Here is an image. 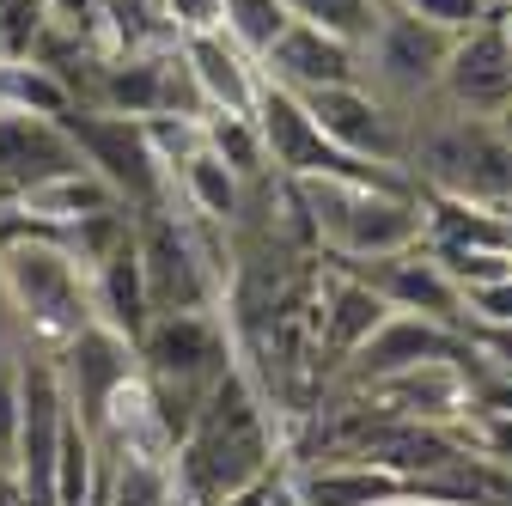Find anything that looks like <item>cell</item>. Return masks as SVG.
<instances>
[{"label":"cell","mask_w":512,"mask_h":506,"mask_svg":"<svg viewBox=\"0 0 512 506\" xmlns=\"http://www.w3.org/2000/svg\"><path fill=\"white\" fill-rule=\"evenodd\" d=\"M305 116L317 122V135L336 141L342 153L384 165V171H403L409 159V116L391 110L384 98H372L366 86H324V92H299Z\"/></svg>","instance_id":"obj_7"},{"label":"cell","mask_w":512,"mask_h":506,"mask_svg":"<svg viewBox=\"0 0 512 506\" xmlns=\"http://www.w3.org/2000/svg\"><path fill=\"white\" fill-rule=\"evenodd\" d=\"M202 141H208V153H214L238 183L269 177V153H263V135H256L250 116H208V122H202Z\"/></svg>","instance_id":"obj_21"},{"label":"cell","mask_w":512,"mask_h":506,"mask_svg":"<svg viewBox=\"0 0 512 506\" xmlns=\"http://www.w3.org/2000/svg\"><path fill=\"white\" fill-rule=\"evenodd\" d=\"M287 13H293V25H311L348 49H366V37L384 19V0H287Z\"/></svg>","instance_id":"obj_18"},{"label":"cell","mask_w":512,"mask_h":506,"mask_svg":"<svg viewBox=\"0 0 512 506\" xmlns=\"http://www.w3.org/2000/svg\"><path fill=\"white\" fill-rule=\"evenodd\" d=\"M0 110H31V116H68L74 110V92L61 86L49 68L37 61H0Z\"/></svg>","instance_id":"obj_20"},{"label":"cell","mask_w":512,"mask_h":506,"mask_svg":"<svg viewBox=\"0 0 512 506\" xmlns=\"http://www.w3.org/2000/svg\"><path fill=\"white\" fill-rule=\"evenodd\" d=\"M403 171L415 177L421 196L470 202L512 214V147L488 116H458L439 98H427L409 116V159Z\"/></svg>","instance_id":"obj_2"},{"label":"cell","mask_w":512,"mask_h":506,"mask_svg":"<svg viewBox=\"0 0 512 506\" xmlns=\"http://www.w3.org/2000/svg\"><path fill=\"white\" fill-rule=\"evenodd\" d=\"M177 202H183V214H196V220H214V226H232L238 214H244V183L208 153V141L183 159V171H177Z\"/></svg>","instance_id":"obj_17"},{"label":"cell","mask_w":512,"mask_h":506,"mask_svg":"<svg viewBox=\"0 0 512 506\" xmlns=\"http://www.w3.org/2000/svg\"><path fill=\"white\" fill-rule=\"evenodd\" d=\"M275 506H299V500H293V488H287V482H281V494H275Z\"/></svg>","instance_id":"obj_35"},{"label":"cell","mask_w":512,"mask_h":506,"mask_svg":"<svg viewBox=\"0 0 512 506\" xmlns=\"http://www.w3.org/2000/svg\"><path fill=\"white\" fill-rule=\"evenodd\" d=\"M13 330H19V318H13V299H7V281H0V348L13 342Z\"/></svg>","instance_id":"obj_31"},{"label":"cell","mask_w":512,"mask_h":506,"mask_svg":"<svg viewBox=\"0 0 512 506\" xmlns=\"http://www.w3.org/2000/svg\"><path fill=\"white\" fill-rule=\"evenodd\" d=\"M256 74L281 92H324V86H360V49L311 31V25H293L263 61H256Z\"/></svg>","instance_id":"obj_13"},{"label":"cell","mask_w":512,"mask_h":506,"mask_svg":"<svg viewBox=\"0 0 512 506\" xmlns=\"http://www.w3.org/2000/svg\"><path fill=\"white\" fill-rule=\"evenodd\" d=\"M281 482H287L281 470H275V476H256V482H244L238 494H226L220 506H275V494H281Z\"/></svg>","instance_id":"obj_30"},{"label":"cell","mask_w":512,"mask_h":506,"mask_svg":"<svg viewBox=\"0 0 512 506\" xmlns=\"http://www.w3.org/2000/svg\"><path fill=\"white\" fill-rule=\"evenodd\" d=\"M336 269L360 275L391 311H409V318H427V324H445V330H464V287L445 275V263L427 244L397 250V257H378V263H336Z\"/></svg>","instance_id":"obj_9"},{"label":"cell","mask_w":512,"mask_h":506,"mask_svg":"<svg viewBox=\"0 0 512 506\" xmlns=\"http://www.w3.org/2000/svg\"><path fill=\"white\" fill-rule=\"evenodd\" d=\"M43 25L98 49V0H43Z\"/></svg>","instance_id":"obj_25"},{"label":"cell","mask_w":512,"mask_h":506,"mask_svg":"<svg viewBox=\"0 0 512 506\" xmlns=\"http://www.w3.org/2000/svg\"><path fill=\"white\" fill-rule=\"evenodd\" d=\"M92 476H98V446H92V433L68 415V427H61V452H55V506H86Z\"/></svg>","instance_id":"obj_22"},{"label":"cell","mask_w":512,"mask_h":506,"mask_svg":"<svg viewBox=\"0 0 512 506\" xmlns=\"http://www.w3.org/2000/svg\"><path fill=\"white\" fill-rule=\"evenodd\" d=\"M427 360H476V348L464 342V330H445V324H427V318H409V311H391L336 372L348 391H366L378 378H397L409 366H427Z\"/></svg>","instance_id":"obj_10"},{"label":"cell","mask_w":512,"mask_h":506,"mask_svg":"<svg viewBox=\"0 0 512 506\" xmlns=\"http://www.w3.org/2000/svg\"><path fill=\"white\" fill-rule=\"evenodd\" d=\"M384 506H445V500H384Z\"/></svg>","instance_id":"obj_33"},{"label":"cell","mask_w":512,"mask_h":506,"mask_svg":"<svg viewBox=\"0 0 512 506\" xmlns=\"http://www.w3.org/2000/svg\"><path fill=\"white\" fill-rule=\"evenodd\" d=\"M464 324H512V275L464 287Z\"/></svg>","instance_id":"obj_26"},{"label":"cell","mask_w":512,"mask_h":506,"mask_svg":"<svg viewBox=\"0 0 512 506\" xmlns=\"http://www.w3.org/2000/svg\"><path fill=\"white\" fill-rule=\"evenodd\" d=\"M55 366H61V391H68V409H74V421H80L86 433H98V421H104V409L116 403V391L141 378L135 342H122V336L104 330V324H86L68 348H61Z\"/></svg>","instance_id":"obj_11"},{"label":"cell","mask_w":512,"mask_h":506,"mask_svg":"<svg viewBox=\"0 0 512 506\" xmlns=\"http://www.w3.org/2000/svg\"><path fill=\"white\" fill-rule=\"evenodd\" d=\"M61 129H68V141L80 147L86 171H98L110 183V196L128 208V214H159V208H177V189L147 141L141 122L128 116H104V110H68L61 116Z\"/></svg>","instance_id":"obj_5"},{"label":"cell","mask_w":512,"mask_h":506,"mask_svg":"<svg viewBox=\"0 0 512 506\" xmlns=\"http://www.w3.org/2000/svg\"><path fill=\"white\" fill-rule=\"evenodd\" d=\"M0 281H7L19 330L43 354H61L86 324H98L92 318V281L55 238H7L0 244Z\"/></svg>","instance_id":"obj_4"},{"label":"cell","mask_w":512,"mask_h":506,"mask_svg":"<svg viewBox=\"0 0 512 506\" xmlns=\"http://www.w3.org/2000/svg\"><path fill=\"white\" fill-rule=\"evenodd\" d=\"M464 342L476 348V366L512 378V324H464Z\"/></svg>","instance_id":"obj_28"},{"label":"cell","mask_w":512,"mask_h":506,"mask_svg":"<svg viewBox=\"0 0 512 506\" xmlns=\"http://www.w3.org/2000/svg\"><path fill=\"white\" fill-rule=\"evenodd\" d=\"M293 196L311 220V238L336 263H378V257L427 244V196L421 189H372V183L305 177V183H293Z\"/></svg>","instance_id":"obj_3"},{"label":"cell","mask_w":512,"mask_h":506,"mask_svg":"<svg viewBox=\"0 0 512 506\" xmlns=\"http://www.w3.org/2000/svg\"><path fill=\"white\" fill-rule=\"evenodd\" d=\"M275 458H281V446H275L269 403L256 391L250 366L238 360L208 391L189 439L171 452V500L177 506H220L244 482L275 476Z\"/></svg>","instance_id":"obj_1"},{"label":"cell","mask_w":512,"mask_h":506,"mask_svg":"<svg viewBox=\"0 0 512 506\" xmlns=\"http://www.w3.org/2000/svg\"><path fill=\"white\" fill-rule=\"evenodd\" d=\"M80 147L68 141L55 116H31V110H0V208L19 202L25 189L80 171Z\"/></svg>","instance_id":"obj_12"},{"label":"cell","mask_w":512,"mask_h":506,"mask_svg":"<svg viewBox=\"0 0 512 506\" xmlns=\"http://www.w3.org/2000/svg\"><path fill=\"white\" fill-rule=\"evenodd\" d=\"M159 13L177 37H196V31H220L226 0H159Z\"/></svg>","instance_id":"obj_29"},{"label":"cell","mask_w":512,"mask_h":506,"mask_svg":"<svg viewBox=\"0 0 512 506\" xmlns=\"http://www.w3.org/2000/svg\"><path fill=\"white\" fill-rule=\"evenodd\" d=\"M287 31H293L287 0H226V13H220V37H232L250 61H263Z\"/></svg>","instance_id":"obj_19"},{"label":"cell","mask_w":512,"mask_h":506,"mask_svg":"<svg viewBox=\"0 0 512 506\" xmlns=\"http://www.w3.org/2000/svg\"><path fill=\"white\" fill-rule=\"evenodd\" d=\"M19 452V360H0V470L13 476Z\"/></svg>","instance_id":"obj_27"},{"label":"cell","mask_w":512,"mask_h":506,"mask_svg":"<svg viewBox=\"0 0 512 506\" xmlns=\"http://www.w3.org/2000/svg\"><path fill=\"white\" fill-rule=\"evenodd\" d=\"M500 31H506V49H512V7L500 13Z\"/></svg>","instance_id":"obj_34"},{"label":"cell","mask_w":512,"mask_h":506,"mask_svg":"<svg viewBox=\"0 0 512 506\" xmlns=\"http://www.w3.org/2000/svg\"><path fill=\"white\" fill-rule=\"evenodd\" d=\"M177 43H183V61H189V74H196V92H202L208 116H250L256 110L263 74H256V61L232 37L196 31V37H177Z\"/></svg>","instance_id":"obj_14"},{"label":"cell","mask_w":512,"mask_h":506,"mask_svg":"<svg viewBox=\"0 0 512 506\" xmlns=\"http://www.w3.org/2000/svg\"><path fill=\"white\" fill-rule=\"evenodd\" d=\"M494 129H500V135H506V147H512V104H506V110L494 116Z\"/></svg>","instance_id":"obj_32"},{"label":"cell","mask_w":512,"mask_h":506,"mask_svg":"<svg viewBox=\"0 0 512 506\" xmlns=\"http://www.w3.org/2000/svg\"><path fill=\"white\" fill-rule=\"evenodd\" d=\"M433 98L458 116H488V122L512 104V49H506V31H500V13L482 19L476 31L452 37Z\"/></svg>","instance_id":"obj_8"},{"label":"cell","mask_w":512,"mask_h":506,"mask_svg":"<svg viewBox=\"0 0 512 506\" xmlns=\"http://www.w3.org/2000/svg\"><path fill=\"white\" fill-rule=\"evenodd\" d=\"M391 7L409 13V19H421V25H433V31H445V37H464L482 19H494L488 0H391Z\"/></svg>","instance_id":"obj_24"},{"label":"cell","mask_w":512,"mask_h":506,"mask_svg":"<svg viewBox=\"0 0 512 506\" xmlns=\"http://www.w3.org/2000/svg\"><path fill=\"white\" fill-rule=\"evenodd\" d=\"M92 318L104 330H116L122 342H141L147 324H153V305H147V281H141V250H135V232H128L110 257L92 263Z\"/></svg>","instance_id":"obj_15"},{"label":"cell","mask_w":512,"mask_h":506,"mask_svg":"<svg viewBox=\"0 0 512 506\" xmlns=\"http://www.w3.org/2000/svg\"><path fill=\"white\" fill-rule=\"evenodd\" d=\"M464 446H470L482 464H494V470L512 476V397H506V403L482 397V403L470 409V439H464Z\"/></svg>","instance_id":"obj_23"},{"label":"cell","mask_w":512,"mask_h":506,"mask_svg":"<svg viewBox=\"0 0 512 506\" xmlns=\"http://www.w3.org/2000/svg\"><path fill=\"white\" fill-rule=\"evenodd\" d=\"M488 7H494V13H506V7H512V0H488Z\"/></svg>","instance_id":"obj_36"},{"label":"cell","mask_w":512,"mask_h":506,"mask_svg":"<svg viewBox=\"0 0 512 506\" xmlns=\"http://www.w3.org/2000/svg\"><path fill=\"white\" fill-rule=\"evenodd\" d=\"M384 318H391V305H384L360 275L336 269L330 287H324V305H317V354H324L330 366H342Z\"/></svg>","instance_id":"obj_16"},{"label":"cell","mask_w":512,"mask_h":506,"mask_svg":"<svg viewBox=\"0 0 512 506\" xmlns=\"http://www.w3.org/2000/svg\"><path fill=\"white\" fill-rule=\"evenodd\" d=\"M445 49H452V37H445V31H433V25L397 13L391 0H384V19H378V31H372L366 49H360V86H366L372 98H384L391 110L415 116V110L439 92Z\"/></svg>","instance_id":"obj_6"}]
</instances>
